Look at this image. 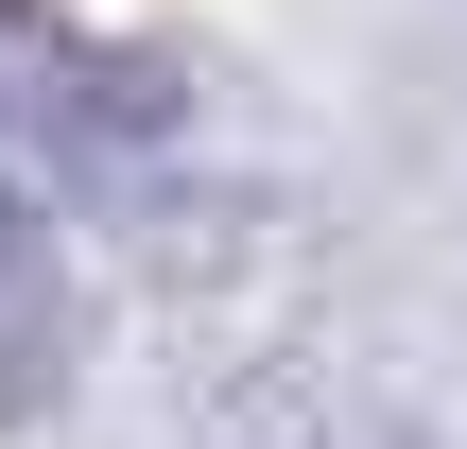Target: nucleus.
I'll use <instances>...</instances> for the list:
<instances>
[{
    "label": "nucleus",
    "mask_w": 467,
    "mask_h": 449,
    "mask_svg": "<svg viewBox=\"0 0 467 449\" xmlns=\"http://www.w3.org/2000/svg\"><path fill=\"white\" fill-rule=\"evenodd\" d=\"M52 381H69V260H52V208L0 156V433L52 415Z\"/></svg>",
    "instance_id": "f257e3e1"
}]
</instances>
